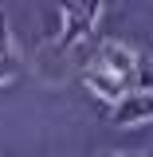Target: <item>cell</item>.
<instances>
[{"mask_svg":"<svg viewBox=\"0 0 153 157\" xmlns=\"http://www.w3.org/2000/svg\"><path fill=\"white\" fill-rule=\"evenodd\" d=\"M59 16L71 20L67 36H59V43H55L59 51H67V47H75L78 39L90 36V28H94V20H98V4H90V8H59Z\"/></svg>","mask_w":153,"mask_h":157,"instance_id":"7a4b0ae2","label":"cell"},{"mask_svg":"<svg viewBox=\"0 0 153 157\" xmlns=\"http://www.w3.org/2000/svg\"><path fill=\"white\" fill-rule=\"evenodd\" d=\"M149 118H153L149 90H130V94L118 98L114 110H110V122H114V126H141V122H149Z\"/></svg>","mask_w":153,"mask_h":157,"instance_id":"6da1fadb","label":"cell"},{"mask_svg":"<svg viewBox=\"0 0 153 157\" xmlns=\"http://www.w3.org/2000/svg\"><path fill=\"white\" fill-rule=\"evenodd\" d=\"M82 82H86L94 94H102L106 102H118L122 94H130V82H126V78H118V75H110V71H102L98 63L82 71Z\"/></svg>","mask_w":153,"mask_h":157,"instance_id":"277c9868","label":"cell"},{"mask_svg":"<svg viewBox=\"0 0 153 157\" xmlns=\"http://www.w3.org/2000/svg\"><path fill=\"white\" fill-rule=\"evenodd\" d=\"M20 71H24V59H20L16 43H12V28H8V16L0 12V82H12Z\"/></svg>","mask_w":153,"mask_h":157,"instance_id":"5b68a950","label":"cell"},{"mask_svg":"<svg viewBox=\"0 0 153 157\" xmlns=\"http://www.w3.org/2000/svg\"><path fill=\"white\" fill-rule=\"evenodd\" d=\"M98 67L102 71H110V75H118V78H134V71H137V59H134V51L130 47H122V43H102V51H98Z\"/></svg>","mask_w":153,"mask_h":157,"instance_id":"3957f363","label":"cell"},{"mask_svg":"<svg viewBox=\"0 0 153 157\" xmlns=\"http://www.w3.org/2000/svg\"><path fill=\"white\" fill-rule=\"evenodd\" d=\"M102 157H118V153H102Z\"/></svg>","mask_w":153,"mask_h":157,"instance_id":"8992f818","label":"cell"}]
</instances>
